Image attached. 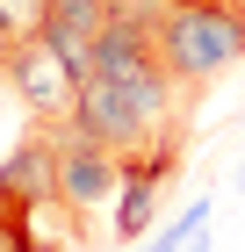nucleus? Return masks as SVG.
Wrapping results in <instances>:
<instances>
[{
    "label": "nucleus",
    "instance_id": "obj_8",
    "mask_svg": "<svg viewBox=\"0 0 245 252\" xmlns=\"http://www.w3.org/2000/svg\"><path fill=\"white\" fill-rule=\"evenodd\" d=\"M43 36V0H0V51Z\"/></svg>",
    "mask_w": 245,
    "mask_h": 252
},
{
    "label": "nucleus",
    "instance_id": "obj_2",
    "mask_svg": "<svg viewBox=\"0 0 245 252\" xmlns=\"http://www.w3.org/2000/svg\"><path fill=\"white\" fill-rule=\"evenodd\" d=\"M0 72H7V87L22 94V108H29L36 123H72L79 72L58 58L51 36H29V43H15V51H0Z\"/></svg>",
    "mask_w": 245,
    "mask_h": 252
},
{
    "label": "nucleus",
    "instance_id": "obj_4",
    "mask_svg": "<svg viewBox=\"0 0 245 252\" xmlns=\"http://www.w3.org/2000/svg\"><path fill=\"white\" fill-rule=\"evenodd\" d=\"M0 202L22 216H36V209H58L65 202V188H58V137H29V144H15V152L0 158Z\"/></svg>",
    "mask_w": 245,
    "mask_h": 252
},
{
    "label": "nucleus",
    "instance_id": "obj_5",
    "mask_svg": "<svg viewBox=\"0 0 245 252\" xmlns=\"http://www.w3.org/2000/svg\"><path fill=\"white\" fill-rule=\"evenodd\" d=\"M108 29V0H43V36L79 79L94 72V36Z\"/></svg>",
    "mask_w": 245,
    "mask_h": 252
},
{
    "label": "nucleus",
    "instance_id": "obj_1",
    "mask_svg": "<svg viewBox=\"0 0 245 252\" xmlns=\"http://www.w3.org/2000/svg\"><path fill=\"white\" fill-rule=\"evenodd\" d=\"M151 43L180 87H209L216 72H231L245 58V0H173L151 29Z\"/></svg>",
    "mask_w": 245,
    "mask_h": 252
},
{
    "label": "nucleus",
    "instance_id": "obj_7",
    "mask_svg": "<svg viewBox=\"0 0 245 252\" xmlns=\"http://www.w3.org/2000/svg\"><path fill=\"white\" fill-rule=\"evenodd\" d=\"M0 252H65V245L36 231V216H22V209L0 202Z\"/></svg>",
    "mask_w": 245,
    "mask_h": 252
},
{
    "label": "nucleus",
    "instance_id": "obj_9",
    "mask_svg": "<svg viewBox=\"0 0 245 252\" xmlns=\"http://www.w3.org/2000/svg\"><path fill=\"white\" fill-rule=\"evenodd\" d=\"M180 252H209V231H202V238H188V245H180Z\"/></svg>",
    "mask_w": 245,
    "mask_h": 252
},
{
    "label": "nucleus",
    "instance_id": "obj_3",
    "mask_svg": "<svg viewBox=\"0 0 245 252\" xmlns=\"http://www.w3.org/2000/svg\"><path fill=\"white\" fill-rule=\"evenodd\" d=\"M43 130L58 137V188H65V202H72L79 216H87V209H101V202L123 188V152L94 144L79 123H43Z\"/></svg>",
    "mask_w": 245,
    "mask_h": 252
},
{
    "label": "nucleus",
    "instance_id": "obj_10",
    "mask_svg": "<svg viewBox=\"0 0 245 252\" xmlns=\"http://www.w3.org/2000/svg\"><path fill=\"white\" fill-rule=\"evenodd\" d=\"M238 194H245V158H238Z\"/></svg>",
    "mask_w": 245,
    "mask_h": 252
},
{
    "label": "nucleus",
    "instance_id": "obj_6",
    "mask_svg": "<svg viewBox=\"0 0 245 252\" xmlns=\"http://www.w3.org/2000/svg\"><path fill=\"white\" fill-rule=\"evenodd\" d=\"M151 216H159V188H151V180H123V202H115V238H144Z\"/></svg>",
    "mask_w": 245,
    "mask_h": 252
}]
</instances>
